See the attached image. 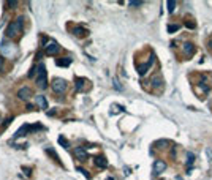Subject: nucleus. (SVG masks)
<instances>
[{
    "label": "nucleus",
    "mask_w": 212,
    "mask_h": 180,
    "mask_svg": "<svg viewBox=\"0 0 212 180\" xmlns=\"http://www.w3.org/2000/svg\"><path fill=\"white\" fill-rule=\"evenodd\" d=\"M22 29H24V17L19 16L17 19H14L13 22L8 24L5 33H7V37H10V38H16V37H19V35L22 33Z\"/></svg>",
    "instance_id": "f257e3e1"
},
{
    "label": "nucleus",
    "mask_w": 212,
    "mask_h": 180,
    "mask_svg": "<svg viewBox=\"0 0 212 180\" xmlns=\"http://www.w3.org/2000/svg\"><path fill=\"white\" fill-rule=\"evenodd\" d=\"M199 87H201L203 90H204V92H209V87L204 84V82H199Z\"/></svg>",
    "instance_id": "bb28decb"
},
{
    "label": "nucleus",
    "mask_w": 212,
    "mask_h": 180,
    "mask_svg": "<svg viewBox=\"0 0 212 180\" xmlns=\"http://www.w3.org/2000/svg\"><path fill=\"white\" fill-rule=\"evenodd\" d=\"M185 25H187L188 29H195V24H193V22H190V21H187V22H185Z\"/></svg>",
    "instance_id": "c756f323"
},
{
    "label": "nucleus",
    "mask_w": 212,
    "mask_h": 180,
    "mask_svg": "<svg viewBox=\"0 0 212 180\" xmlns=\"http://www.w3.org/2000/svg\"><path fill=\"white\" fill-rule=\"evenodd\" d=\"M75 155H76V158L81 160V161H87V160H89V155H87V152L82 149V147H76V149H75Z\"/></svg>",
    "instance_id": "0eeeda50"
},
{
    "label": "nucleus",
    "mask_w": 212,
    "mask_h": 180,
    "mask_svg": "<svg viewBox=\"0 0 212 180\" xmlns=\"http://www.w3.org/2000/svg\"><path fill=\"white\" fill-rule=\"evenodd\" d=\"M59 144H60V145H63L65 149H68V147H70V142L63 136H59Z\"/></svg>",
    "instance_id": "a211bd4d"
},
{
    "label": "nucleus",
    "mask_w": 212,
    "mask_h": 180,
    "mask_svg": "<svg viewBox=\"0 0 212 180\" xmlns=\"http://www.w3.org/2000/svg\"><path fill=\"white\" fill-rule=\"evenodd\" d=\"M59 51H60V46H59V44L55 43V41H52V40H51V41H49V43L45 46V52H46L48 55H55Z\"/></svg>",
    "instance_id": "20e7f679"
},
{
    "label": "nucleus",
    "mask_w": 212,
    "mask_h": 180,
    "mask_svg": "<svg viewBox=\"0 0 212 180\" xmlns=\"http://www.w3.org/2000/svg\"><path fill=\"white\" fill-rule=\"evenodd\" d=\"M179 29H181V27H179V25H168V33H174V32H177L179 30Z\"/></svg>",
    "instance_id": "412c9836"
},
{
    "label": "nucleus",
    "mask_w": 212,
    "mask_h": 180,
    "mask_svg": "<svg viewBox=\"0 0 212 180\" xmlns=\"http://www.w3.org/2000/svg\"><path fill=\"white\" fill-rule=\"evenodd\" d=\"M27 133H30V125H27V123H25V125H22V126H21V128L16 131L14 137H22V136H25Z\"/></svg>",
    "instance_id": "9d476101"
},
{
    "label": "nucleus",
    "mask_w": 212,
    "mask_h": 180,
    "mask_svg": "<svg viewBox=\"0 0 212 180\" xmlns=\"http://www.w3.org/2000/svg\"><path fill=\"white\" fill-rule=\"evenodd\" d=\"M17 3H19V2H16V0H8V2H7V7L10 8V10H14V8L17 7Z\"/></svg>",
    "instance_id": "aec40b11"
},
{
    "label": "nucleus",
    "mask_w": 212,
    "mask_h": 180,
    "mask_svg": "<svg viewBox=\"0 0 212 180\" xmlns=\"http://www.w3.org/2000/svg\"><path fill=\"white\" fill-rule=\"evenodd\" d=\"M78 171H79V172H82V175L86 177V179H90V174L87 172L86 169H82V167H78Z\"/></svg>",
    "instance_id": "5701e85b"
},
{
    "label": "nucleus",
    "mask_w": 212,
    "mask_h": 180,
    "mask_svg": "<svg viewBox=\"0 0 212 180\" xmlns=\"http://www.w3.org/2000/svg\"><path fill=\"white\" fill-rule=\"evenodd\" d=\"M155 145H168V141H158V142H155Z\"/></svg>",
    "instance_id": "cd10ccee"
},
{
    "label": "nucleus",
    "mask_w": 212,
    "mask_h": 180,
    "mask_svg": "<svg viewBox=\"0 0 212 180\" xmlns=\"http://www.w3.org/2000/svg\"><path fill=\"white\" fill-rule=\"evenodd\" d=\"M152 82H154V87H157V85H161V84H160V82H161V78H160V76H158V78L155 76V78L152 79Z\"/></svg>",
    "instance_id": "4be33fe9"
},
{
    "label": "nucleus",
    "mask_w": 212,
    "mask_h": 180,
    "mask_svg": "<svg viewBox=\"0 0 212 180\" xmlns=\"http://www.w3.org/2000/svg\"><path fill=\"white\" fill-rule=\"evenodd\" d=\"M84 82H86V79H82V78L75 79V85H76V90H78V92H81L82 88H84Z\"/></svg>",
    "instance_id": "2eb2a0df"
},
{
    "label": "nucleus",
    "mask_w": 212,
    "mask_h": 180,
    "mask_svg": "<svg viewBox=\"0 0 212 180\" xmlns=\"http://www.w3.org/2000/svg\"><path fill=\"white\" fill-rule=\"evenodd\" d=\"M11 122H13V117H8V119H7V120H5V123H3V128H7V126H8V125H10V123H11Z\"/></svg>",
    "instance_id": "a878e982"
},
{
    "label": "nucleus",
    "mask_w": 212,
    "mask_h": 180,
    "mask_svg": "<svg viewBox=\"0 0 212 180\" xmlns=\"http://www.w3.org/2000/svg\"><path fill=\"white\" fill-rule=\"evenodd\" d=\"M182 49H184V52H185V55H193V52H195V44H192V43H185L184 46H182Z\"/></svg>",
    "instance_id": "f8f14e48"
},
{
    "label": "nucleus",
    "mask_w": 212,
    "mask_h": 180,
    "mask_svg": "<svg viewBox=\"0 0 212 180\" xmlns=\"http://www.w3.org/2000/svg\"><path fill=\"white\" fill-rule=\"evenodd\" d=\"M106 180H114V177H108V179H106Z\"/></svg>",
    "instance_id": "2f4dec72"
},
{
    "label": "nucleus",
    "mask_w": 212,
    "mask_h": 180,
    "mask_svg": "<svg viewBox=\"0 0 212 180\" xmlns=\"http://www.w3.org/2000/svg\"><path fill=\"white\" fill-rule=\"evenodd\" d=\"M3 65H5V58L2 57V55H0V71L3 70Z\"/></svg>",
    "instance_id": "c85d7f7f"
},
{
    "label": "nucleus",
    "mask_w": 212,
    "mask_h": 180,
    "mask_svg": "<svg viewBox=\"0 0 212 180\" xmlns=\"http://www.w3.org/2000/svg\"><path fill=\"white\" fill-rule=\"evenodd\" d=\"M27 109L29 111H33V104H27Z\"/></svg>",
    "instance_id": "7c9ffc66"
},
{
    "label": "nucleus",
    "mask_w": 212,
    "mask_h": 180,
    "mask_svg": "<svg viewBox=\"0 0 212 180\" xmlns=\"http://www.w3.org/2000/svg\"><path fill=\"white\" fill-rule=\"evenodd\" d=\"M37 85L40 88H43L45 90L46 87H48V73H46V68L45 65H40V70H38V74H37Z\"/></svg>",
    "instance_id": "f03ea898"
},
{
    "label": "nucleus",
    "mask_w": 212,
    "mask_h": 180,
    "mask_svg": "<svg viewBox=\"0 0 212 180\" xmlns=\"http://www.w3.org/2000/svg\"><path fill=\"white\" fill-rule=\"evenodd\" d=\"M32 96V90L30 87H21L19 92H17V98L21 100V101H29Z\"/></svg>",
    "instance_id": "39448f33"
},
{
    "label": "nucleus",
    "mask_w": 212,
    "mask_h": 180,
    "mask_svg": "<svg viewBox=\"0 0 212 180\" xmlns=\"http://www.w3.org/2000/svg\"><path fill=\"white\" fill-rule=\"evenodd\" d=\"M35 73H37V66H32V68H30V71H29V78H33V76H35Z\"/></svg>",
    "instance_id": "b1692460"
},
{
    "label": "nucleus",
    "mask_w": 212,
    "mask_h": 180,
    "mask_svg": "<svg viewBox=\"0 0 212 180\" xmlns=\"http://www.w3.org/2000/svg\"><path fill=\"white\" fill-rule=\"evenodd\" d=\"M37 104H38V108H41V109H48V101H46V96L38 95L37 96Z\"/></svg>",
    "instance_id": "4468645a"
},
{
    "label": "nucleus",
    "mask_w": 212,
    "mask_h": 180,
    "mask_svg": "<svg viewBox=\"0 0 212 180\" xmlns=\"http://www.w3.org/2000/svg\"><path fill=\"white\" fill-rule=\"evenodd\" d=\"M93 163H95V166H97V167H101V169L108 166V160H106L105 156H101V155L95 156V158H93Z\"/></svg>",
    "instance_id": "1a4fd4ad"
},
{
    "label": "nucleus",
    "mask_w": 212,
    "mask_h": 180,
    "mask_svg": "<svg viewBox=\"0 0 212 180\" xmlns=\"http://www.w3.org/2000/svg\"><path fill=\"white\" fill-rule=\"evenodd\" d=\"M52 90H54L55 93H63L67 90V81L65 79H60V78H55L54 81H52Z\"/></svg>",
    "instance_id": "7ed1b4c3"
},
{
    "label": "nucleus",
    "mask_w": 212,
    "mask_h": 180,
    "mask_svg": "<svg viewBox=\"0 0 212 180\" xmlns=\"http://www.w3.org/2000/svg\"><path fill=\"white\" fill-rule=\"evenodd\" d=\"M195 163V155H193L192 152H187V164H188V171H190V167H192V164Z\"/></svg>",
    "instance_id": "f3484780"
},
{
    "label": "nucleus",
    "mask_w": 212,
    "mask_h": 180,
    "mask_svg": "<svg viewBox=\"0 0 212 180\" xmlns=\"http://www.w3.org/2000/svg\"><path fill=\"white\" fill-rule=\"evenodd\" d=\"M165 169H166V163H163V161H155L154 163V172L155 174H161Z\"/></svg>",
    "instance_id": "9b49d317"
},
{
    "label": "nucleus",
    "mask_w": 212,
    "mask_h": 180,
    "mask_svg": "<svg viewBox=\"0 0 212 180\" xmlns=\"http://www.w3.org/2000/svg\"><path fill=\"white\" fill-rule=\"evenodd\" d=\"M166 7H168V13H173L174 8H176V2H174V0H169V2L166 3Z\"/></svg>",
    "instance_id": "6ab92c4d"
},
{
    "label": "nucleus",
    "mask_w": 212,
    "mask_h": 180,
    "mask_svg": "<svg viewBox=\"0 0 212 180\" xmlns=\"http://www.w3.org/2000/svg\"><path fill=\"white\" fill-rule=\"evenodd\" d=\"M16 54V48H14V44H3V48H2V57L7 55V57H13Z\"/></svg>",
    "instance_id": "423d86ee"
},
{
    "label": "nucleus",
    "mask_w": 212,
    "mask_h": 180,
    "mask_svg": "<svg viewBox=\"0 0 212 180\" xmlns=\"http://www.w3.org/2000/svg\"><path fill=\"white\" fill-rule=\"evenodd\" d=\"M55 65H57V66H70V65H71V58L70 57L57 58V60H55Z\"/></svg>",
    "instance_id": "ddd939ff"
},
{
    "label": "nucleus",
    "mask_w": 212,
    "mask_h": 180,
    "mask_svg": "<svg viewBox=\"0 0 212 180\" xmlns=\"http://www.w3.org/2000/svg\"><path fill=\"white\" fill-rule=\"evenodd\" d=\"M152 63H154V54L151 55V58L147 60V63H146V65H141L139 68H138V73H139L141 76H143V74H146V73H147V70H149V68L152 66Z\"/></svg>",
    "instance_id": "6e6552de"
},
{
    "label": "nucleus",
    "mask_w": 212,
    "mask_h": 180,
    "mask_svg": "<svg viewBox=\"0 0 212 180\" xmlns=\"http://www.w3.org/2000/svg\"><path fill=\"white\" fill-rule=\"evenodd\" d=\"M128 5H130V7H141V5H143V2H136V0H131Z\"/></svg>",
    "instance_id": "393cba45"
},
{
    "label": "nucleus",
    "mask_w": 212,
    "mask_h": 180,
    "mask_svg": "<svg viewBox=\"0 0 212 180\" xmlns=\"http://www.w3.org/2000/svg\"><path fill=\"white\" fill-rule=\"evenodd\" d=\"M73 33L76 35V37H86L89 32L86 30V29H82V27H75V30H73Z\"/></svg>",
    "instance_id": "dca6fc26"
}]
</instances>
